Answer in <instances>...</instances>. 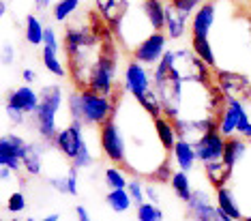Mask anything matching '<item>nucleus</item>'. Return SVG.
<instances>
[{"label":"nucleus","instance_id":"1","mask_svg":"<svg viewBox=\"0 0 251 221\" xmlns=\"http://www.w3.org/2000/svg\"><path fill=\"white\" fill-rule=\"evenodd\" d=\"M39 95H41V101H39L35 114H32V123H35L37 133L45 142H54L56 133L60 131L58 124H56V116H58L62 99H65L62 88L56 86V84H50V86H43Z\"/></svg>","mask_w":251,"mask_h":221},{"label":"nucleus","instance_id":"2","mask_svg":"<svg viewBox=\"0 0 251 221\" xmlns=\"http://www.w3.org/2000/svg\"><path fill=\"white\" fill-rule=\"evenodd\" d=\"M79 97H82V123L86 127H101L105 121H110L116 112V103L123 97L121 90L112 97L107 95H99L90 88L79 90Z\"/></svg>","mask_w":251,"mask_h":221},{"label":"nucleus","instance_id":"3","mask_svg":"<svg viewBox=\"0 0 251 221\" xmlns=\"http://www.w3.org/2000/svg\"><path fill=\"white\" fill-rule=\"evenodd\" d=\"M99 144L103 155L114 166L125 168V163H127V138H125L121 123H116V116H112L110 121H105L99 127Z\"/></svg>","mask_w":251,"mask_h":221},{"label":"nucleus","instance_id":"4","mask_svg":"<svg viewBox=\"0 0 251 221\" xmlns=\"http://www.w3.org/2000/svg\"><path fill=\"white\" fill-rule=\"evenodd\" d=\"M84 127H86L84 123L71 121L67 127H62L60 131L56 133V138L52 142V144L56 146V150H58L60 155H65L69 161L75 159L77 152L88 144L86 138H84Z\"/></svg>","mask_w":251,"mask_h":221},{"label":"nucleus","instance_id":"5","mask_svg":"<svg viewBox=\"0 0 251 221\" xmlns=\"http://www.w3.org/2000/svg\"><path fill=\"white\" fill-rule=\"evenodd\" d=\"M187 213L193 221H226L227 215L219 211L215 196L206 189H193L191 200L187 202Z\"/></svg>","mask_w":251,"mask_h":221},{"label":"nucleus","instance_id":"6","mask_svg":"<svg viewBox=\"0 0 251 221\" xmlns=\"http://www.w3.org/2000/svg\"><path fill=\"white\" fill-rule=\"evenodd\" d=\"M165 52H168V35L165 32H152L142 43L135 45L131 54H133V60L142 62L144 67H155L165 56Z\"/></svg>","mask_w":251,"mask_h":221},{"label":"nucleus","instance_id":"7","mask_svg":"<svg viewBox=\"0 0 251 221\" xmlns=\"http://www.w3.org/2000/svg\"><path fill=\"white\" fill-rule=\"evenodd\" d=\"M148 90H152V75L142 62L131 60L125 67V93L140 101Z\"/></svg>","mask_w":251,"mask_h":221},{"label":"nucleus","instance_id":"8","mask_svg":"<svg viewBox=\"0 0 251 221\" xmlns=\"http://www.w3.org/2000/svg\"><path fill=\"white\" fill-rule=\"evenodd\" d=\"M215 84L227 99H249L251 97V77L236 71H215Z\"/></svg>","mask_w":251,"mask_h":221},{"label":"nucleus","instance_id":"9","mask_svg":"<svg viewBox=\"0 0 251 221\" xmlns=\"http://www.w3.org/2000/svg\"><path fill=\"white\" fill-rule=\"evenodd\" d=\"M221 0H208L191 15V37H210L219 20Z\"/></svg>","mask_w":251,"mask_h":221},{"label":"nucleus","instance_id":"10","mask_svg":"<svg viewBox=\"0 0 251 221\" xmlns=\"http://www.w3.org/2000/svg\"><path fill=\"white\" fill-rule=\"evenodd\" d=\"M28 142L18 133H4L0 138V166H7L15 172H20L22 168V157H24Z\"/></svg>","mask_w":251,"mask_h":221},{"label":"nucleus","instance_id":"11","mask_svg":"<svg viewBox=\"0 0 251 221\" xmlns=\"http://www.w3.org/2000/svg\"><path fill=\"white\" fill-rule=\"evenodd\" d=\"M224 150H226V138L219 133V129H213V131H208L200 142H196L198 161L202 163V166L224 161Z\"/></svg>","mask_w":251,"mask_h":221},{"label":"nucleus","instance_id":"12","mask_svg":"<svg viewBox=\"0 0 251 221\" xmlns=\"http://www.w3.org/2000/svg\"><path fill=\"white\" fill-rule=\"evenodd\" d=\"M41 101V95L37 90L30 88V84H24V86H18V88H11L4 97V105H11L15 110L24 112L26 116H32Z\"/></svg>","mask_w":251,"mask_h":221},{"label":"nucleus","instance_id":"13","mask_svg":"<svg viewBox=\"0 0 251 221\" xmlns=\"http://www.w3.org/2000/svg\"><path fill=\"white\" fill-rule=\"evenodd\" d=\"M189 18L191 15L182 13L180 9H176L168 0V9H165V28H163V32L168 35V39H172V41L182 39V35L187 32V26H189Z\"/></svg>","mask_w":251,"mask_h":221},{"label":"nucleus","instance_id":"14","mask_svg":"<svg viewBox=\"0 0 251 221\" xmlns=\"http://www.w3.org/2000/svg\"><path fill=\"white\" fill-rule=\"evenodd\" d=\"M215 202L217 206H219L221 213H226L227 217H232L234 221H241L245 215H243V206L241 202H238L236 194H234L232 187H219V189H215Z\"/></svg>","mask_w":251,"mask_h":221},{"label":"nucleus","instance_id":"15","mask_svg":"<svg viewBox=\"0 0 251 221\" xmlns=\"http://www.w3.org/2000/svg\"><path fill=\"white\" fill-rule=\"evenodd\" d=\"M170 155H172V161L178 166V170H182V172H191V170L196 168V163H198L196 144H191V142H187V140L176 142Z\"/></svg>","mask_w":251,"mask_h":221},{"label":"nucleus","instance_id":"16","mask_svg":"<svg viewBox=\"0 0 251 221\" xmlns=\"http://www.w3.org/2000/svg\"><path fill=\"white\" fill-rule=\"evenodd\" d=\"M43 161H45V146L39 142H28L24 157H22V166L30 176H39L43 172Z\"/></svg>","mask_w":251,"mask_h":221},{"label":"nucleus","instance_id":"17","mask_svg":"<svg viewBox=\"0 0 251 221\" xmlns=\"http://www.w3.org/2000/svg\"><path fill=\"white\" fill-rule=\"evenodd\" d=\"M249 140H245L241 138V135H234V138H227L226 140V150H224V163L227 168H232V172H234V168H236V163L245 159L247 157V150H249Z\"/></svg>","mask_w":251,"mask_h":221},{"label":"nucleus","instance_id":"18","mask_svg":"<svg viewBox=\"0 0 251 221\" xmlns=\"http://www.w3.org/2000/svg\"><path fill=\"white\" fill-rule=\"evenodd\" d=\"M191 49L196 52V56L204 65H208L210 69H217V52H215V45L210 41V37H191Z\"/></svg>","mask_w":251,"mask_h":221},{"label":"nucleus","instance_id":"19","mask_svg":"<svg viewBox=\"0 0 251 221\" xmlns=\"http://www.w3.org/2000/svg\"><path fill=\"white\" fill-rule=\"evenodd\" d=\"M144 13L151 22L152 30L163 32L165 28V9H168V0H144Z\"/></svg>","mask_w":251,"mask_h":221},{"label":"nucleus","instance_id":"20","mask_svg":"<svg viewBox=\"0 0 251 221\" xmlns=\"http://www.w3.org/2000/svg\"><path fill=\"white\" fill-rule=\"evenodd\" d=\"M155 129H157V138L163 144V148L168 152H172L174 144L178 142V133H176V129H174V121H170L168 116L161 114V116L155 118Z\"/></svg>","mask_w":251,"mask_h":221},{"label":"nucleus","instance_id":"21","mask_svg":"<svg viewBox=\"0 0 251 221\" xmlns=\"http://www.w3.org/2000/svg\"><path fill=\"white\" fill-rule=\"evenodd\" d=\"M204 174H206V180L213 189H219V187H226L232 180V168H227L224 161L217 163H208L204 166Z\"/></svg>","mask_w":251,"mask_h":221},{"label":"nucleus","instance_id":"22","mask_svg":"<svg viewBox=\"0 0 251 221\" xmlns=\"http://www.w3.org/2000/svg\"><path fill=\"white\" fill-rule=\"evenodd\" d=\"M24 37L28 45H43V37H45V26L37 15H26L24 20Z\"/></svg>","mask_w":251,"mask_h":221},{"label":"nucleus","instance_id":"23","mask_svg":"<svg viewBox=\"0 0 251 221\" xmlns=\"http://www.w3.org/2000/svg\"><path fill=\"white\" fill-rule=\"evenodd\" d=\"M170 187H172L174 196L182 202H189L191 196H193V189H191V180H189V172H182V170H176L172 180H170Z\"/></svg>","mask_w":251,"mask_h":221},{"label":"nucleus","instance_id":"24","mask_svg":"<svg viewBox=\"0 0 251 221\" xmlns=\"http://www.w3.org/2000/svg\"><path fill=\"white\" fill-rule=\"evenodd\" d=\"M105 202L114 213H127L133 206V197L127 189H110L105 194Z\"/></svg>","mask_w":251,"mask_h":221},{"label":"nucleus","instance_id":"25","mask_svg":"<svg viewBox=\"0 0 251 221\" xmlns=\"http://www.w3.org/2000/svg\"><path fill=\"white\" fill-rule=\"evenodd\" d=\"M103 180L110 189H127L129 178H127V170L123 166H110L103 172Z\"/></svg>","mask_w":251,"mask_h":221},{"label":"nucleus","instance_id":"26","mask_svg":"<svg viewBox=\"0 0 251 221\" xmlns=\"http://www.w3.org/2000/svg\"><path fill=\"white\" fill-rule=\"evenodd\" d=\"M41 62H43V67H45V69H48L50 73H52V75H56V77H65V75H67L65 65H62V62H60V58H58V52H56V49L43 48Z\"/></svg>","mask_w":251,"mask_h":221},{"label":"nucleus","instance_id":"27","mask_svg":"<svg viewBox=\"0 0 251 221\" xmlns=\"http://www.w3.org/2000/svg\"><path fill=\"white\" fill-rule=\"evenodd\" d=\"M79 2H82V0H58L52 9V20L58 22V24L67 22L79 9Z\"/></svg>","mask_w":251,"mask_h":221},{"label":"nucleus","instance_id":"28","mask_svg":"<svg viewBox=\"0 0 251 221\" xmlns=\"http://www.w3.org/2000/svg\"><path fill=\"white\" fill-rule=\"evenodd\" d=\"M135 217L138 221H163V211L159 208V204L144 202L135 206Z\"/></svg>","mask_w":251,"mask_h":221},{"label":"nucleus","instance_id":"29","mask_svg":"<svg viewBox=\"0 0 251 221\" xmlns=\"http://www.w3.org/2000/svg\"><path fill=\"white\" fill-rule=\"evenodd\" d=\"M138 103L144 107V110L148 112V114H151L152 118H157V116H161L163 114V107H161V99H159V95L155 93V88L152 90H148V93L144 95V97H142Z\"/></svg>","mask_w":251,"mask_h":221},{"label":"nucleus","instance_id":"30","mask_svg":"<svg viewBox=\"0 0 251 221\" xmlns=\"http://www.w3.org/2000/svg\"><path fill=\"white\" fill-rule=\"evenodd\" d=\"M67 110H69L71 121L82 123V97H79V90H71L69 97H67Z\"/></svg>","mask_w":251,"mask_h":221},{"label":"nucleus","instance_id":"31","mask_svg":"<svg viewBox=\"0 0 251 221\" xmlns=\"http://www.w3.org/2000/svg\"><path fill=\"white\" fill-rule=\"evenodd\" d=\"M127 191L131 194V197H133V204H135V206H140V204L146 202V185L142 183L140 178H129Z\"/></svg>","mask_w":251,"mask_h":221},{"label":"nucleus","instance_id":"32","mask_svg":"<svg viewBox=\"0 0 251 221\" xmlns=\"http://www.w3.org/2000/svg\"><path fill=\"white\" fill-rule=\"evenodd\" d=\"M7 211L13 213V215L26 211V196H24V191H20V189L11 191L9 197H7Z\"/></svg>","mask_w":251,"mask_h":221},{"label":"nucleus","instance_id":"33","mask_svg":"<svg viewBox=\"0 0 251 221\" xmlns=\"http://www.w3.org/2000/svg\"><path fill=\"white\" fill-rule=\"evenodd\" d=\"M170 159H172V157H170ZM170 159L163 161L161 166H159L155 172L148 176V178L152 180V183H157V185H159V183H168V185H170V180H172V176H174V170H172V166H170Z\"/></svg>","mask_w":251,"mask_h":221},{"label":"nucleus","instance_id":"34","mask_svg":"<svg viewBox=\"0 0 251 221\" xmlns=\"http://www.w3.org/2000/svg\"><path fill=\"white\" fill-rule=\"evenodd\" d=\"M71 166L77 168V170H88V168L95 166V157H93V152H90V146L88 144L77 152V157L71 161Z\"/></svg>","mask_w":251,"mask_h":221},{"label":"nucleus","instance_id":"35","mask_svg":"<svg viewBox=\"0 0 251 221\" xmlns=\"http://www.w3.org/2000/svg\"><path fill=\"white\" fill-rule=\"evenodd\" d=\"M236 135H241V138H245V140H251V118H249L247 107H245V110L241 112V116H238Z\"/></svg>","mask_w":251,"mask_h":221},{"label":"nucleus","instance_id":"36","mask_svg":"<svg viewBox=\"0 0 251 221\" xmlns=\"http://www.w3.org/2000/svg\"><path fill=\"white\" fill-rule=\"evenodd\" d=\"M170 2H172L176 9H180L182 13L193 15V13H196V11L204 4V0H170Z\"/></svg>","mask_w":251,"mask_h":221},{"label":"nucleus","instance_id":"37","mask_svg":"<svg viewBox=\"0 0 251 221\" xmlns=\"http://www.w3.org/2000/svg\"><path fill=\"white\" fill-rule=\"evenodd\" d=\"M43 48H50V49H56V52H58V35H56L54 26H45Z\"/></svg>","mask_w":251,"mask_h":221},{"label":"nucleus","instance_id":"38","mask_svg":"<svg viewBox=\"0 0 251 221\" xmlns=\"http://www.w3.org/2000/svg\"><path fill=\"white\" fill-rule=\"evenodd\" d=\"M77 172L79 170L77 168H69L67 170V191H69V196H77L79 191H77Z\"/></svg>","mask_w":251,"mask_h":221},{"label":"nucleus","instance_id":"39","mask_svg":"<svg viewBox=\"0 0 251 221\" xmlns=\"http://www.w3.org/2000/svg\"><path fill=\"white\" fill-rule=\"evenodd\" d=\"M4 114H7V118H9L11 124H24L26 118H28L24 112L15 110V107H11V105H4Z\"/></svg>","mask_w":251,"mask_h":221},{"label":"nucleus","instance_id":"40","mask_svg":"<svg viewBox=\"0 0 251 221\" xmlns=\"http://www.w3.org/2000/svg\"><path fill=\"white\" fill-rule=\"evenodd\" d=\"M48 185L54 187L58 194H67V196H69V191H67V174H62V176H50Z\"/></svg>","mask_w":251,"mask_h":221},{"label":"nucleus","instance_id":"41","mask_svg":"<svg viewBox=\"0 0 251 221\" xmlns=\"http://www.w3.org/2000/svg\"><path fill=\"white\" fill-rule=\"evenodd\" d=\"M0 58H2V65L4 67H11L15 62V48L11 43H2V56H0Z\"/></svg>","mask_w":251,"mask_h":221},{"label":"nucleus","instance_id":"42","mask_svg":"<svg viewBox=\"0 0 251 221\" xmlns=\"http://www.w3.org/2000/svg\"><path fill=\"white\" fill-rule=\"evenodd\" d=\"M159 200H161V197H159V189L152 183H148L146 185V202H152V204H159Z\"/></svg>","mask_w":251,"mask_h":221},{"label":"nucleus","instance_id":"43","mask_svg":"<svg viewBox=\"0 0 251 221\" xmlns=\"http://www.w3.org/2000/svg\"><path fill=\"white\" fill-rule=\"evenodd\" d=\"M22 80H24V84H32V82H37V73H35V69H30V67L22 69Z\"/></svg>","mask_w":251,"mask_h":221},{"label":"nucleus","instance_id":"44","mask_svg":"<svg viewBox=\"0 0 251 221\" xmlns=\"http://www.w3.org/2000/svg\"><path fill=\"white\" fill-rule=\"evenodd\" d=\"M75 217H77V221H93V217H90L86 211V206H75Z\"/></svg>","mask_w":251,"mask_h":221},{"label":"nucleus","instance_id":"45","mask_svg":"<svg viewBox=\"0 0 251 221\" xmlns=\"http://www.w3.org/2000/svg\"><path fill=\"white\" fill-rule=\"evenodd\" d=\"M13 174H15V170H11L7 166H0V176H2L4 183H9V180L13 178Z\"/></svg>","mask_w":251,"mask_h":221},{"label":"nucleus","instance_id":"46","mask_svg":"<svg viewBox=\"0 0 251 221\" xmlns=\"http://www.w3.org/2000/svg\"><path fill=\"white\" fill-rule=\"evenodd\" d=\"M50 2H52V0H35V7L39 11H45V9L50 7Z\"/></svg>","mask_w":251,"mask_h":221},{"label":"nucleus","instance_id":"47","mask_svg":"<svg viewBox=\"0 0 251 221\" xmlns=\"http://www.w3.org/2000/svg\"><path fill=\"white\" fill-rule=\"evenodd\" d=\"M7 2H9V0H2V2H0V18H4V15H7Z\"/></svg>","mask_w":251,"mask_h":221},{"label":"nucleus","instance_id":"48","mask_svg":"<svg viewBox=\"0 0 251 221\" xmlns=\"http://www.w3.org/2000/svg\"><path fill=\"white\" fill-rule=\"evenodd\" d=\"M39 221H60V215H48V217H43V219H39Z\"/></svg>","mask_w":251,"mask_h":221},{"label":"nucleus","instance_id":"49","mask_svg":"<svg viewBox=\"0 0 251 221\" xmlns=\"http://www.w3.org/2000/svg\"><path fill=\"white\" fill-rule=\"evenodd\" d=\"M241 221H251V215H245V217H243Z\"/></svg>","mask_w":251,"mask_h":221},{"label":"nucleus","instance_id":"50","mask_svg":"<svg viewBox=\"0 0 251 221\" xmlns=\"http://www.w3.org/2000/svg\"><path fill=\"white\" fill-rule=\"evenodd\" d=\"M226 221H234V219L232 217H226Z\"/></svg>","mask_w":251,"mask_h":221},{"label":"nucleus","instance_id":"51","mask_svg":"<svg viewBox=\"0 0 251 221\" xmlns=\"http://www.w3.org/2000/svg\"><path fill=\"white\" fill-rule=\"evenodd\" d=\"M26 221H37V219H26Z\"/></svg>","mask_w":251,"mask_h":221},{"label":"nucleus","instance_id":"52","mask_svg":"<svg viewBox=\"0 0 251 221\" xmlns=\"http://www.w3.org/2000/svg\"><path fill=\"white\" fill-rule=\"evenodd\" d=\"M11 221H20V219H11Z\"/></svg>","mask_w":251,"mask_h":221},{"label":"nucleus","instance_id":"53","mask_svg":"<svg viewBox=\"0 0 251 221\" xmlns=\"http://www.w3.org/2000/svg\"><path fill=\"white\" fill-rule=\"evenodd\" d=\"M9 2H13V0H9Z\"/></svg>","mask_w":251,"mask_h":221}]
</instances>
